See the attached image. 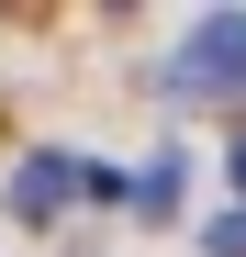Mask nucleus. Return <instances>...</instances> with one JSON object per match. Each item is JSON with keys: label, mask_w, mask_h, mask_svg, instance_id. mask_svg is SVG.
I'll return each mask as SVG.
<instances>
[{"label": "nucleus", "mask_w": 246, "mask_h": 257, "mask_svg": "<svg viewBox=\"0 0 246 257\" xmlns=\"http://www.w3.org/2000/svg\"><path fill=\"white\" fill-rule=\"evenodd\" d=\"M168 78H179V90H224V101H235V90H246V12H201Z\"/></svg>", "instance_id": "1"}, {"label": "nucleus", "mask_w": 246, "mask_h": 257, "mask_svg": "<svg viewBox=\"0 0 246 257\" xmlns=\"http://www.w3.org/2000/svg\"><path fill=\"white\" fill-rule=\"evenodd\" d=\"M78 190H90V168H78V157H56V146L23 157V168H12V224H56Z\"/></svg>", "instance_id": "2"}, {"label": "nucleus", "mask_w": 246, "mask_h": 257, "mask_svg": "<svg viewBox=\"0 0 246 257\" xmlns=\"http://www.w3.org/2000/svg\"><path fill=\"white\" fill-rule=\"evenodd\" d=\"M179 190H190V168H179V146H157V157L135 168V190H123V201H135L146 224H168V212H179Z\"/></svg>", "instance_id": "3"}, {"label": "nucleus", "mask_w": 246, "mask_h": 257, "mask_svg": "<svg viewBox=\"0 0 246 257\" xmlns=\"http://www.w3.org/2000/svg\"><path fill=\"white\" fill-rule=\"evenodd\" d=\"M201 246H213V257H246V201L224 212V224H201Z\"/></svg>", "instance_id": "4"}, {"label": "nucleus", "mask_w": 246, "mask_h": 257, "mask_svg": "<svg viewBox=\"0 0 246 257\" xmlns=\"http://www.w3.org/2000/svg\"><path fill=\"white\" fill-rule=\"evenodd\" d=\"M235 190H246V135H235Z\"/></svg>", "instance_id": "5"}]
</instances>
